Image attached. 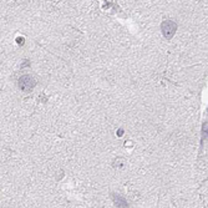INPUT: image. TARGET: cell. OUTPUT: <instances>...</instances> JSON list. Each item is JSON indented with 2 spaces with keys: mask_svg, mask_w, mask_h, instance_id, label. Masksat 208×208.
Returning <instances> with one entry per match:
<instances>
[{
  "mask_svg": "<svg viewBox=\"0 0 208 208\" xmlns=\"http://www.w3.org/2000/svg\"><path fill=\"white\" fill-rule=\"evenodd\" d=\"M161 30H162V34L165 37L171 39L177 30V25L172 20H166L161 24Z\"/></svg>",
  "mask_w": 208,
  "mask_h": 208,
  "instance_id": "2",
  "label": "cell"
},
{
  "mask_svg": "<svg viewBox=\"0 0 208 208\" xmlns=\"http://www.w3.org/2000/svg\"><path fill=\"white\" fill-rule=\"evenodd\" d=\"M18 85L21 91L24 92H30V91L36 86V79L31 75H23L18 80Z\"/></svg>",
  "mask_w": 208,
  "mask_h": 208,
  "instance_id": "1",
  "label": "cell"
},
{
  "mask_svg": "<svg viewBox=\"0 0 208 208\" xmlns=\"http://www.w3.org/2000/svg\"><path fill=\"white\" fill-rule=\"evenodd\" d=\"M113 202L117 207H127V202L125 198L120 197L119 194H113Z\"/></svg>",
  "mask_w": 208,
  "mask_h": 208,
  "instance_id": "3",
  "label": "cell"
}]
</instances>
